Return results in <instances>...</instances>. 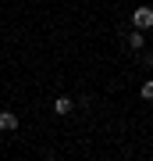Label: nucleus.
Returning <instances> with one entry per match:
<instances>
[{
  "mask_svg": "<svg viewBox=\"0 0 153 161\" xmlns=\"http://www.w3.org/2000/svg\"><path fill=\"white\" fill-rule=\"evenodd\" d=\"M0 129H4V132H14L18 129V115H14V111H4V108H0Z\"/></svg>",
  "mask_w": 153,
  "mask_h": 161,
  "instance_id": "obj_2",
  "label": "nucleus"
},
{
  "mask_svg": "<svg viewBox=\"0 0 153 161\" xmlns=\"http://www.w3.org/2000/svg\"><path fill=\"white\" fill-rule=\"evenodd\" d=\"M128 47H132V50H142V29L128 36Z\"/></svg>",
  "mask_w": 153,
  "mask_h": 161,
  "instance_id": "obj_4",
  "label": "nucleus"
},
{
  "mask_svg": "<svg viewBox=\"0 0 153 161\" xmlns=\"http://www.w3.org/2000/svg\"><path fill=\"white\" fill-rule=\"evenodd\" d=\"M142 100H153V79L142 82Z\"/></svg>",
  "mask_w": 153,
  "mask_h": 161,
  "instance_id": "obj_5",
  "label": "nucleus"
},
{
  "mask_svg": "<svg viewBox=\"0 0 153 161\" xmlns=\"http://www.w3.org/2000/svg\"><path fill=\"white\" fill-rule=\"evenodd\" d=\"M71 108H75V104H71L68 97H57V100H54V111H57V115H71Z\"/></svg>",
  "mask_w": 153,
  "mask_h": 161,
  "instance_id": "obj_3",
  "label": "nucleus"
},
{
  "mask_svg": "<svg viewBox=\"0 0 153 161\" xmlns=\"http://www.w3.org/2000/svg\"><path fill=\"white\" fill-rule=\"evenodd\" d=\"M132 25H135V29H153V7H135V11H132Z\"/></svg>",
  "mask_w": 153,
  "mask_h": 161,
  "instance_id": "obj_1",
  "label": "nucleus"
}]
</instances>
